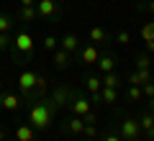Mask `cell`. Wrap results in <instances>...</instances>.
<instances>
[{"label":"cell","mask_w":154,"mask_h":141,"mask_svg":"<svg viewBox=\"0 0 154 141\" xmlns=\"http://www.w3.org/2000/svg\"><path fill=\"white\" fill-rule=\"evenodd\" d=\"M152 80V69H134L128 72V85H146V82Z\"/></svg>","instance_id":"cell-13"},{"label":"cell","mask_w":154,"mask_h":141,"mask_svg":"<svg viewBox=\"0 0 154 141\" xmlns=\"http://www.w3.org/2000/svg\"><path fill=\"white\" fill-rule=\"evenodd\" d=\"M88 38L93 44H103V41H108L110 36H108V31H105L103 26H93V28H90V33H88Z\"/></svg>","instance_id":"cell-17"},{"label":"cell","mask_w":154,"mask_h":141,"mask_svg":"<svg viewBox=\"0 0 154 141\" xmlns=\"http://www.w3.org/2000/svg\"><path fill=\"white\" fill-rule=\"evenodd\" d=\"M51 62H54L57 69H67V67L72 64V54H67L64 49H54L51 51Z\"/></svg>","instance_id":"cell-11"},{"label":"cell","mask_w":154,"mask_h":141,"mask_svg":"<svg viewBox=\"0 0 154 141\" xmlns=\"http://www.w3.org/2000/svg\"><path fill=\"white\" fill-rule=\"evenodd\" d=\"M141 11L149 13V16H154V0H149V3H141Z\"/></svg>","instance_id":"cell-33"},{"label":"cell","mask_w":154,"mask_h":141,"mask_svg":"<svg viewBox=\"0 0 154 141\" xmlns=\"http://www.w3.org/2000/svg\"><path fill=\"white\" fill-rule=\"evenodd\" d=\"M100 82H103V87H113V90L121 87V77L116 75V72H105V75L100 77Z\"/></svg>","instance_id":"cell-21"},{"label":"cell","mask_w":154,"mask_h":141,"mask_svg":"<svg viewBox=\"0 0 154 141\" xmlns=\"http://www.w3.org/2000/svg\"><path fill=\"white\" fill-rule=\"evenodd\" d=\"M141 98H144L141 87H139V85H128V90H126V100H131V103H139Z\"/></svg>","instance_id":"cell-23"},{"label":"cell","mask_w":154,"mask_h":141,"mask_svg":"<svg viewBox=\"0 0 154 141\" xmlns=\"http://www.w3.org/2000/svg\"><path fill=\"white\" fill-rule=\"evenodd\" d=\"M11 26H13L11 16H5V13H0V33H8V31H11Z\"/></svg>","instance_id":"cell-28"},{"label":"cell","mask_w":154,"mask_h":141,"mask_svg":"<svg viewBox=\"0 0 154 141\" xmlns=\"http://www.w3.org/2000/svg\"><path fill=\"white\" fill-rule=\"evenodd\" d=\"M49 95V80L44 75H36V85H33V100H44Z\"/></svg>","instance_id":"cell-10"},{"label":"cell","mask_w":154,"mask_h":141,"mask_svg":"<svg viewBox=\"0 0 154 141\" xmlns=\"http://www.w3.org/2000/svg\"><path fill=\"white\" fill-rule=\"evenodd\" d=\"M139 126H141V131H149L154 126V113L152 110H144V113L139 115Z\"/></svg>","instance_id":"cell-22"},{"label":"cell","mask_w":154,"mask_h":141,"mask_svg":"<svg viewBox=\"0 0 154 141\" xmlns=\"http://www.w3.org/2000/svg\"><path fill=\"white\" fill-rule=\"evenodd\" d=\"M36 13L38 18H57L59 16V3L57 0H36Z\"/></svg>","instance_id":"cell-7"},{"label":"cell","mask_w":154,"mask_h":141,"mask_svg":"<svg viewBox=\"0 0 154 141\" xmlns=\"http://www.w3.org/2000/svg\"><path fill=\"white\" fill-rule=\"evenodd\" d=\"M134 64H136V69H152V54H136Z\"/></svg>","instance_id":"cell-24"},{"label":"cell","mask_w":154,"mask_h":141,"mask_svg":"<svg viewBox=\"0 0 154 141\" xmlns=\"http://www.w3.org/2000/svg\"><path fill=\"white\" fill-rule=\"evenodd\" d=\"M82 128H85V118H80V115H69L64 123V133L67 131L69 133H82Z\"/></svg>","instance_id":"cell-14"},{"label":"cell","mask_w":154,"mask_h":141,"mask_svg":"<svg viewBox=\"0 0 154 141\" xmlns=\"http://www.w3.org/2000/svg\"><path fill=\"white\" fill-rule=\"evenodd\" d=\"M82 136H85V139H98V128H95V123H85Z\"/></svg>","instance_id":"cell-29"},{"label":"cell","mask_w":154,"mask_h":141,"mask_svg":"<svg viewBox=\"0 0 154 141\" xmlns=\"http://www.w3.org/2000/svg\"><path fill=\"white\" fill-rule=\"evenodd\" d=\"M11 51H13L16 57H31V54H33V36H31V33H26V31L16 33V36H13Z\"/></svg>","instance_id":"cell-3"},{"label":"cell","mask_w":154,"mask_h":141,"mask_svg":"<svg viewBox=\"0 0 154 141\" xmlns=\"http://www.w3.org/2000/svg\"><path fill=\"white\" fill-rule=\"evenodd\" d=\"M149 110L154 113V98H149Z\"/></svg>","instance_id":"cell-38"},{"label":"cell","mask_w":154,"mask_h":141,"mask_svg":"<svg viewBox=\"0 0 154 141\" xmlns=\"http://www.w3.org/2000/svg\"><path fill=\"white\" fill-rule=\"evenodd\" d=\"M69 108H72V115H80V118H85V115L93 110V103H90V98H85V95H72Z\"/></svg>","instance_id":"cell-6"},{"label":"cell","mask_w":154,"mask_h":141,"mask_svg":"<svg viewBox=\"0 0 154 141\" xmlns=\"http://www.w3.org/2000/svg\"><path fill=\"white\" fill-rule=\"evenodd\" d=\"M100 103L103 105H116L118 103V90H113V87H100Z\"/></svg>","instance_id":"cell-16"},{"label":"cell","mask_w":154,"mask_h":141,"mask_svg":"<svg viewBox=\"0 0 154 141\" xmlns=\"http://www.w3.org/2000/svg\"><path fill=\"white\" fill-rule=\"evenodd\" d=\"M33 85H36V72L26 69L18 75V87H21V100L33 103Z\"/></svg>","instance_id":"cell-4"},{"label":"cell","mask_w":154,"mask_h":141,"mask_svg":"<svg viewBox=\"0 0 154 141\" xmlns=\"http://www.w3.org/2000/svg\"><path fill=\"white\" fill-rule=\"evenodd\" d=\"M88 141H95V139H88Z\"/></svg>","instance_id":"cell-43"},{"label":"cell","mask_w":154,"mask_h":141,"mask_svg":"<svg viewBox=\"0 0 154 141\" xmlns=\"http://www.w3.org/2000/svg\"><path fill=\"white\" fill-rule=\"evenodd\" d=\"M95 64H98V69L103 72V75H105V72H113L116 69V57L113 54H105V57H100Z\"/></svg>","instance_id":"cell-20"},{"label":"cell","mask_w":154,"mask_h":141,"mask_svg":"<svg viewBox=\"0 0 154 141\" xmlns=\"http://www.w3.org/2000/svg\"><path fill=\"white\" fill-rule=\"evenodd\" d=\"M0 105H3V110H18L21 108V95H13V92H3L0 95Z\"/></svg>","instance_id":"cell-12"},{"label":"cell","mask_w":154,"mask_h":141,"mask_svg":"<svg viewBox=\"0 0 154 141\" xmlns=\"http://www.w3.org/2000/svg\"><path fill=\"white\" fill-rule=\"evenodd\" d=\"M146 44V54H154V41H144Z\"/></svg>","instance_id":"cell-34"},{"label":"cell","mask_w":154,"mask_h":141,"mask_svg":"<svg viewBox=\"0 0 154 141\" xmlns=\"http://www.w3.org/2000/svg\"><path fill=\"white\" fill-rule=\"evenodd\" d=\"M18 18L26 23H36L38 21V13H36V5H21V11H18Z\"/></svg>","instance_id":"cell-15"},{"label":"cell","mask_w":154,"mask_h":141,"mask_svg":"<svg viewBox=\"0 0 154 141\" xmlns=\"http://www.w3.org/2000/svg\"><path fill=\"white\" fill-rule=\"evenodd\" d=\"M0 113H3V105H0Z\"/></svg>","instance_id":"cell-42"},{"label":"cell","mask_w":154,"mask_h":141,"mask_svg":"<svg viewBox=\"0 0 154 141\" xmlns=\"http://www.w3.org/2000/svg\"><path fill=\"white\" fill-rule=\"evenodd\" d=\"M0 95H3V82H0Z\"/></svg>","instance_id":"cell-41"},{"label":"cell","mask_w":154,"mask_h":141,"mask_svg":"<svg viewBox=\"0 0 154 141\" xmlns=\"http://www.w3.org/2000/svg\"><path fill=\"white\" fill-rule=\"evenodd\" d=\"M85 87H88V92L90 95H98L100 92V87H103V82H100V77L98 75H85Z\"/></svg>","instance_id":"cell-18"},{"label":"cell","mask_w":154,"mask_h":141,"mask_svg":"<svg viewBox=\"0 0 154 141\" xmlns=\"http://www.w3.org/2000/svg\"><path fill=\"white\" fill-rule=\"evenodd\" d=\"M141 92H144V98H154V80H149L146 85H141Z\"/></svg>","instance_id":"cell-31"},{"label":"cell","mask_w":154,"mask_h":141,"mask_svg":"<svg viewBox=\"0 0 154 141\" xmlns=\"http://www.w3.org/2000/svg\"><path fill=\"white\" fill-rule=\"evenodd\" d=\"M59 49H64L67 54H77V49H80V38H77L75 33H64V36L59 38Z\"/></svg>","instance_id":"cell-9"},{"label":"cell","mask_w":154,"mask_h":141,"mask_svg":"<svg viewBox=\"0 0 154 141\" xmlns=\"http://www.w3.org/2000/svg\"><path fill=\"white\" fill-rule=\"evenodd\" d=\"M5 141H18V139H16V136H5Z\"/></svg>","instance_id":"cell-39"},{"label":"cell","mask_w":154,"mask_h":141,"mask_svg":"<svg viewBox=\"0 0 154 141\" xmlns=\"http://www.w3.org/2000/svg\"><path fill=\"white\" fill-rule=\"evenodd\" d=\"M144 133H146V141H154V126L149 131H144Z\"/></svg>","instance_id":"cell-35"},{"label":"cell","mask_w":154,"mask_h":141,"mask_svg":"<svg viewBox=\"0 0 154 141\" xmlns=\"http://www.w3.org/2000/svg\"><path fill=\"white\" fill-rule=\"evenodd\" d=\"M123 141H141V139H123Z\"/></svg>","instance_id":"cell-40"},{"label":"cell","mask_w":154,"mask_h":141,"mask_svg":"<svg viewBox=\"0 0 154 141\" xmlns=\"http://www.w3.org/2000/svg\"><path fill=\"white\" fill-rule=\"evenodd\" d=\"M21 5H36V0H21Z\"/></svg>","instance_id":"cell-36"},{"label":"cell","mask_w":154,"mask_h":141,"mask_svg":"<svg viewBox=\"0 0 154 141\" xmlns=\"http://www.w3.org/2000/svg\"><path fill=\"white\" fill-rule=\"evenodd\" d=\"M128 41H131V33H128V31H118V33H116V44L128 46Z\"/></svg>","instance_id":"cell-30"},{"label":"cell","mask_w":154,"mask_h":141,"mask_svg":"<svg viewBox=\"0 0 154 141\" xmlns=\"http://www.w3.org/2000/svg\"><path fill=\"white\" fill-rule=\"evenodd\" d=\"M13 46V36L11 33H0V51H11Z\"/></svg>","instance_id":"cell-27"},{"label":"cell","mask_w":154,"mask_h":141,"mask_svg":"<svg viewBox=\"0 0 154 141\" xmlns=\"http://www.w3.org/2000/svg\"><path fill=\"white\" fill-rule=\"evenodd\" d=\"M5 136H8V133H5V128H0V141H5Z\"/></svg>","instance_id":"cell-37"},{"label":"cell","mask_w":154,"mask_h":141,"mask_svg":"<svg viewBox=\"0 0 154 141\" xmlns=\"http://www.w3.org/2000/svg\"><path fill=\"white\" fill-rule=\"evenodd\" d=\"M41 46H44V51H54V49H59V38L57 36H44V41H41Z\"/></svg>","instance_id":"cell-25"},{"label":"cell","mask_w":154,"mask_h":141,"mask_svg":"<svg viewBox=\"0 0 154 141\" xmlns=\"http://www.w3.org/2000/svg\"><path fill=\"white\" fill-rule=\"evenodd\" d=\"M103 141H123V139H121V133H118V131H116V126H113V128L103 136Z\"/></svg>","instance_id":"cell-32"},{"label":"cell","mask_w":154,"mask_h":141,"mask_svg":"<svg viewBox=\"0 0 154 141\" xmlns=\"http://www.w3.org/2000/svg\"><path fill=\"white\" fill-rule=\"evenodd\" d=\"M51 115H54V108L49 105V100H33L31 108H28V126L33 131H46L51 126Z\"/></svg>","instance_id":"cell-1"},{"label":"cell","mask_w":154,"mask_h":141,"mask_svg":"<svg viewBox=\"0 0 154 141\" xmlns=\"http://www.w3.org/2000/svg\"><path fill=\"white\" fill-rule=\"evenodd\" d=\"M16 139L18 141H33V139H36V131H33L28 123H21L16 128Z\"/></svg>","instance_id":"cell-19"},{"label":"cell","mask_w":154,"mask_h":141,"mask_svg":"<svg viewBox=\"0 0 154 141\" xmlns=\"http://www.w3.org/2000/svg\"><path fill=\"white\" fill-rule=\"evenodd\" d=\"M116 131L121 133V139H141V126H139V118H131V115H123L121 123H116Z\"/></svg>","instance_id":"cell-2"},{"label":"cell","mask_w":154,"mask_h":141,"mask_svg":"<svg viewBox=\"0 0 154 141\" xmlns=\"http://www.w3.org/2000/svg\"><path fill=\"white\" fill-rule=\"evenodd\" d=\"M72 95H75V90H72L69 85H59L51 95H46V100H49V105L54 110H59L64 103H69V100H72Z\"/></svg>","instance_id":"cell-5"},{"label":"cell","mask_w":154,"mask_h":141,"mask_svg":"<svg viewBox=\"0 0 154 141\" xmlns=\"http://www.w3.org/2000/svg\"><path fill=\"white\" fill-rule=\"evenodd\" d=\"M77 54H80V62L82 64H95V62L100 59V51H98V46L95 44H88V46H82V49H77Z\"/></svg>","instance_id":"cell-8"},{"label":"cell","mask_w":154,"mask_h":141,"mask_svg":"<svg viewBox=\"0 0 154 141\" xmlns=\"http://www.w3.org/2000/svg\"><path fill=\"white\" fill-rule=\"evenodd\" d=\"M141 38L144 41H154V21H149V23L141 26Z\"/></svg>","instance_id":"cell-26"}]
</instances>
